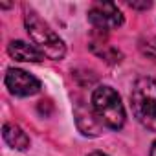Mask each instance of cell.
Here are the masks:
<instances>
[{
    "label": "cell",
    "mask_w": 156,
    "mask_h": 156,
    "mask_svg": "<svg viewBox=\"0 0 156 156\" xmlns=\"http://www.w3.org/2000/svg\"><path fill=\"white\" fill-rule=\"evenodd\" d=\"M6 87L13 96L28 98L41 90V81L20 68H9L6 73Z\"/></svg>",
    "instance_id": "5b68a950"
},
{
    "label": "cell",
    "mask_w": 156,
    "mask_h": 156,
    "mask_svg": "<svg viewBox=\"0 0 156 156\" xmlns=\"http://www.w3.org/2000/svg\"><path fill=\"white\" fill-rule=\"evenodd\" d=\"M2 136L6 140V143L17 151H26L30 147V138L28 134L15 123H6L2 127Z\"/></svg>",
    "instance_id": "ba28073f"
},
{
    "label": "cell",
    "mask_w": 156,
    "mask_h": 156,
    "mask_svg": "<svg viewBox=\"0 0 156 156\" xmlns=\"http://www.w3.org/2000/svg\"><path fill=\"white\" fill-rule=\"evenodd\" d=\"M88 156H108V154H105V152H99V151H96V152H92V154H88Z\"/></svg>",
    "instance_id": "7c38bea8"
},
{
    "label": "cell",
    "mask_w": 156,
    "mask_h": 156,
    "mask_svg": "<svg viewBox=\"0 0 156 156\" xmlns=\"http://www.w3.org/2000/svg\"><path fill=\"white\" fill-rule=\"evenodd\" d=\"M88 20L98 31H110L123 24V15L112 2H94L88 9Z\"/></svg>",
    "instance_id": "277c9868"
},
{
    "label": "cell",
    "mask_w": 156,
    "mask_h": 156,
    "mask_svg": "<svg viewBox=\"0 0 156 156\" xmlns=\"http://www.w3.org/2000/svg\"><path fill=\"white\" fill-rule=\"evenodd\" d=\"M26 31L30 35V39L33 41L35 48L48 59H62L66 55V46L62 42V39L35 13V11H28L26 13Z\"/></svg>",
    "instance_id": "7a4b0ae2"
},
{
    "label": "cell",
    "mask_w": 156,
    "mask_h": 156,
    "mask_svg": "<svg viewBox=\"0 0 156 156\" xmlns=\"http://www.w3.org/2000/svg\"><path fill=\"white\" fill-rule=\"evenodd\" d=\"M129 6H130V8H134V9H149L152 4H151V2H147V0H145V2H134V0H132V2H129Z\"/></svg>",
    "instance_id": "30bf717a"
},
{
    "label": "cell",
    "mask_w": 156,
    "mask_h": 156,
    "mask_svg": "<svg viewBox=\"0 0 156 156\" xmlns=\"http://www.w3.org/2000/svg\"><path fill=\"white\" fill-rule=\"evenodd\" d=\"M73 116H75V121H77V127L79 130L85 134V136H99L101 132V123L99 119L96 118L94 110H88L85 105H77L75 110H73Z\"/></svg>",
    "instance_id": "8992f818"
},
{
    "label": "cell",
    "mask_w": 156,
    "mask_h": 156,
    "mask_svg": "<svg viewBox=\"0 0 156 156\" xmlns=\"http://www.w3.org/2000/svg\"><path fill=\"white\" fill-rule=\"evenodd\" d=\"M90 48H92V51L96 53V55H99V57H103L107 62H110V64H118L119 61H121V53L116 50V48H112L110 44H107V42H92L90 44Z\"/></svg>",
    "instance_id": "9c48e42d"
},
{
    "label": "cell",
    "mask_w": 156,
    "mask_h": 156,
    "mask_svg": "<svg viewBox=\"0 0 156 156\" xmlns=\"http://www.w3.org/2000/svg\"><path fill=\"white\" fill-rule=\"evenodd\" d=\"M149 156H156V141L152 143V147H151V152H149Z\"/></svg>",
    "instance_id": "8fae6325"
},
{
    "label": "cell",
    "mask_w": 156,
    "mask_h": 156,
    "mask_svg": "<svg viewBox=\"0 0 156 156\" xmlns=\"http://www.w3.org/2000/svg\"><path fill=\"white\" fill-rule=\"evenodd\" d=\"M8 53L22 62H41L44 59V55L31 44L24 42V41H11L8 44Z\"/></svg>",
    "instance_id": "52a82bcc"
},
{
    "label": "cell",
    "mask_w": 156,
    "mask_h": 156,
    "mask_svg": "<svg viewBox=\"0 0 156 156\" xmlns=\"http://www.w3.org/2000/svg\"><path fill=\"white\" fill-rule=\"evenodd\" d=\"M92 110L101 125L119 130L125 125V108L112 87H98L92 94Z\"/></svg>",
    "instance_id": "3957f363"
},
{
    "label": "cell",
    "mask_w": 156,
    "mask_h": 156,
    "mask_svg": "<svg viewBox=\"0 0 156 156\" xmlns=\"http://www.w3.org/2000/svg\"><path fill=\"white\" fill-rule=\"evenodd\" d=\"M130 108L138 123L156 132V81L151 77H140L130 90Z\"/></svg>",
    "instance_id": "6da1fadb"
}]
</instances>
